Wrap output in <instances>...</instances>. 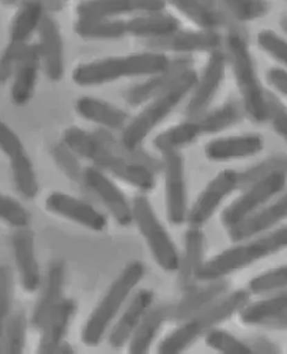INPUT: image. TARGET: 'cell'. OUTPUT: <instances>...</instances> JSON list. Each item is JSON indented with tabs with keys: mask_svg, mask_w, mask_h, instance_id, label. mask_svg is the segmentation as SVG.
Wrapping results in <instances>:
<instances>
[{
	"mask_svg": "<svg viewBox=\"0 0 287 354\" xmlns=\"http://www.w3.org/2000/svg\"><path fill=\"white\" fill-rule=\"evenodd\" d=\"M74 32L85 41H115L128 36L122 19H77Z\"/></svg>",
	"mask_w": 287,
	"mask_h": 354,
	"instance_id": "34",
	"label": "cell"
},
{
	"mask_svg": "<svg viewBox=\"0 0 287 354\" xmlns=\"http://www.w3.org/2000/svg\"><path fill=\"white\" fill-rule=\"evenodd\" d=\"M244 117L243 107L241 101L234 98L228 100L221 106L206 109L199 117L194 118L201 129V135L219 134L239 124Z\"/></svg>",
	"mask_w": 287,
	"mask_h": 354,
	"instance_id": "32",
	"label": "cell"
},
{
	"mask_svg": "<svg viewBox=\"0 0 287 354\" xmlns=\"http://www.w3.org/2000/svg\"><path fill=\"white\" fill-rule=\"evenodd\" d=\"M248 287L250 293L254 295H269L271 292L285 290L287 288V263L250 279Z\"/></svg>",
	"mask_w": 287,
	"mask_h": 354,
	"instance_id": "44",
	"label": "cell"
},
{
	"mask_svg": "<svg viewBox=\"0 0 287 354\" xmlns=\"http://www.w3.org/2000/svg\"><path fill=\"white\" fill-rule=\"evenodd\" d=\"M271 127L287 144V107L275 95L268 93V120Z\"/></svg>",
	"mask_w": 287,
	"mask_h": 354,
	"instance_id": "47",
	"label": "cell"
},
{
	"mask_svg": "<svg viewBox=\"0 0 287 354\" xmlns=\"http://www.w3.org/2000/svg\"><path fill=\"white\" fill-rule=\"evenodd\" d=\"M38 52L44 75L52 82H59L65 73L64 42L55 17L46 14L38 27Z\"/></svg>",
	"mask_w": 287,
	"mask_h": 354,
	"instance_id": "17",
	"label": "cell"
},
{
	"mask_svg": "<svg viewBox=\"0 0 287 354\" xmlns=\"http://www.w3.org/2000/svg\"><path fill=\"white\" fill-rule=\"evenodd\" d=\"M28 319L24 310H12L3 335V353H24L28 342Z\"/></svg>",
	"mask_w": 287,
	"mask_h": 354,
	"instance_id": "37",
	"label": "cell"
},
{
	"mask_svg": "<svg viewBox=\"0 0 287 354\" xmlns=\"http://www.w3.org/2000/svg\"><path fill=\"white\" fill-rule=\"evenodd\" d=\"M266 326L272 328H287V314L284 317H279L277 320H274L270 324H268Z\"/></svg>",
	"mask_w": 287,
	"mask_h": 354,
	"instance_id": "53",
	"label": "cell"
},
{
	"mask_svg": "<svg viewBox=\"0 0 287 354\" xmlns=\"http://www.w3.org/2000/svg\"><path fill=\"white\" fill-rule=\"evenodd\" d=\"M41 69L42 64L37 44H26L22 48L14 75L11 77V101L17 107H24L33 100Z\"/></svg>",
	"mask_w": 287,
	"mask_h": 354,
	"instance_id": "22",
	"label": "cell"
},
{
	"mask_svg": "<svg viewBox=\"0 0 287 354\" xmlns=\"http://www.w3.org/2000/svg\"><path fill=\"white\" fill-rule=\"evenodd\" d=\"M223 37L216 30H177L166 37L145 41L144 46L149 50L158 53H212L219 50Z\"/></svg>",
	"mask_w": 287,
	"mask_h": 354,
	"instance_id": "14",
	"label": "cell"
},
{
	"mask_svg": "<svg viewBox=\"0 0 287 354\" xmlns=\"http://www.w3.org/2000/svg\"><path fill=\"white\" fill-rule=\"evenodd\" d=\"M44 207L49 214L71 221L90 231L102 232L109 225L107 217L101 211L71 194L52 192L44 200Z\"/></svg>",
	"mask_w": 287,
	"mask_h": 354,
	"instance_id": "15",
	"label": "cell"
},
{
	"mask_svg": "<svg viewBox=\"0 0 287 354\" xmlns=\"http://www.w3.org/2000/svg\"><path fill=\"white\" fill-rule=\"evenodd\" d=\"M196 80L198 74L194 68L187 70L168 90L145 103L136 117L130 119L129 123L122 130L120 142L125 149L129 151L140 149L147 136L192 93Z\"/></svg>",
	"mask_w": 287,
	"mask_h": 354,
	"instance_id": "7",
	"label": "cell"
},
{
	"mask_svg": "<svg viewBox=\"0 0 287 354\" xmlns=\"http://www.w3.org/2000/svg\"><path fill=\"white\" fill-rule=\"evenodd\" d=\"M266 81L275 91L287 98V71L282 68H271L266 73Z\"/></svg>",
	"mask_w": 287,
	"mask_h": 354,
	"instance_id": "50",
	"label": "cell"
},
{
	"mask_svg": "<svg viewBox=\"0 0 287 354\" xmlns=\"http://www.w3.org/2000/svg\"><path fill=\"white\" fill-rule=\"evenodd\" d=\"M205 236L199 227H189L185 232V248L179 259L178 286L180 290H189L199 282L198 276L205 263Z\"/></svg>",
	"mask_w": 287,
	"mask_h": 354,
	"instance_id": "27",
	"label": "cell"
},
{
	"mask_svg": "<svg viewBox=\"0 0 287 354\" xmlns=\"http://www.w3.org/2000/svg\"><path fill=\"white\" fill-rule=\"evenodd\" d=\"M223 11L239 22H250L266 17L269 4L266 0H219Z\"/></svg>",
	"mask_w": 287,
	"mask_h": 354,
	"instance_id": "40",
	"label": "cell"
},
{
	"mask_svg": "<svg viewBox=\"0 0 287 354\" xmlns=\"http://www.w3.org/2000/svg\"><path fill=\"white\" fill-rule=\"evenodd\" d=\"M204 337L206 346L216 352L230 354L253 353L247 341L239 339L223 328H212Z\"/></svg>",
	"mask_w": 287,
	"mask_h": 354,
	"instance_id": "42",
	"label": "cell"
},
{
	"mask_svg": "<svg viewBox=\"0 0 287 354\" xmlns=\"http://www.w3.org/2000/svg\"><path fill=\"white\" fill-rule=\"evenodd\" d=\"M14 274L10 268L0 265V353H3V335L8 319L12 313Z\"/></svg>",
	"mask_w": 287,
	"mask_h": 354,
	"instance_id": "43",
	"label": "cell"
},
{
	"mask_svg": "<svg viewBox=\"0 0 287 354\" xmlns=\"http://www.w3.org/2000/svg\"><path fill=\"white\" fill-rule=\"evenodd\" d=\"M169 317L171 304L152 306L130 338L128 344V351L130 353H147L158 337V333L163 330V325L169 322Z\"/></svg>",
	"mask_w": 287,
	"mask_h": 354,
	"instance_id": "31",
	"label": "cell"
},
{
	"mask_svg": "<svg viewBox=\"0 0 287 354\" xmlns=\"http://www.w3.org/2000/svg\"><path fill=\"white\" fill-rule=\"evenodd\" d=\"M165 3H169L176 10L199 28L216 30L223 22L212 11L207 10L205 6H201L199 0H165Z\"/></svg>",
	"mask_w": 287,
	"mask_h": 354,
	"instance_id": "38",
	"label": "cell"
},
{
	"mask_svg": "<svg viewBox=\"0 0 287 354\" xmlns=\"http://www.w3.org/2000/svg\"><path fill=\"white\" fill-rule=\"evenodd\" d=\"M12 182L17 193L25 199L33 200L39 193L37 173L28 152L9 161Z\"/></svg>",
	"mask_w": 287,
	"mask_h": 354,
	"instance_id": "36",
	"label": "cell"
},
{
	"mask_svg": "<svg viewBox=\"0 0 287 354\" xmlns=\"http://www.w3.org/2000/svg\"><path fill=\"white\" fill-rule=\"evenodd\" d=\"M133 223L147 243L152 258L166 272H177L180 252L172 236L158 218L150 200L145 195H138L131 201Z\"/></svg>",
	"mask_w": 287,
	"mask_h": 354,
	"instance_id": "8",
	"label": "cell"
},
{
	"mask_svg": "<svg viewBox=\"0 0 287 354\" xmlns=\"http://www.w3.org/2000/svg\"><path fill=\"white\" fill-rule=\"evenodd\" d=\"M0 152L8 161L26 152L20 136L3 120H0Z\"/></svg>",
	"mask_w": 287,
	"mask_h": 354,
	"instance_id": "48",
	"label": "cell"
},
{
	"mask_svg": "<svg viewBox=\"0 0 287 354\" xmlns=\"http://www.w3.org/2000/svg\"><path fill=\"white\" fill-rule=\"evenodd\" d=\"M264 149V140L258 134L234 135L214 139L205 145L209 161L231 162L259 155Z\"/></svg>",
	"mask_w": 287,
	"mask_h": 354,
	"instance_id": "25",
	"label": "cell"
},
{
	"mask_svg": "<svg viewBox=\"0 0 287 354\" xmlns=\"http://www.w3.org/2000/svg\"><path fill=\"white\" fill-rule=\"evenodd\" d=\"M286 1H287V0H286Z\"/></svg>",
	"mask_w": 287,
	"mask_h": 354,
	"instance_id": "56",
	"label": "cell"
},
{
	"mask_svg": "<svg viewBox=\"0 0 287 354\" xmlns=\"http://www.w3.org/2000/svg\"><path fill=\"white\" fill-rule=\"evenodd\" d=\"M75 111L82 119L109 131L124 129L130 120L129 114L122 108L98 97H80L75 102Z\"/></svg>",
	"mask_w": 287,
	"mask_h": 354,
	"instance_id": "28",
	"label": "cell"
},
{
	"mask_svg": "<svg viewBox=\"0 0 287 354\" xmlns=\"http://www.w3.org/2000/svg\"><path fill=\"white\" fill-rule=\"evenodd\" d=\"M171 59L158 52H141L109 57L77 65L71 77L77 86H101L123 77L150 76L167 69Z\"/></svg>",
	"mask_w": 287,
	"mask_h": 354,
	"instance_id": "3",
	"label": "cell"
},
{
	"mask_svg": "<svg viewBox=\"0 0 287 354\" xmlns=\"http://www.w3.org/2000/svg\"><path fill=\"white\" fill-rule=\"evenodd\" d=\"M287 248V225L250 236L237 245L223 250L205 261L198 279L212 281L225 279L228 274L250 268L257 261L269 258Z\"/></svg>",
	"mask_w": 287,
	"mask_h": 354,
	"instance_id": "4",
	"label": "cell"
},
{
	"mask_svg": "<svg viewBox=\"0 0 287 354\" xmlns=\"http://www.w3.org/2000/svg\"><path fill=\"white\" fill-rule=\"evenodd\" d=\"M65 265L60 260H55L49 265L46 276L39 287V297L33 308L31 325L39 331L49 313L64 298Z\"/></svg>",
	"mask_w": 287,
	"mask_h": 354,
	"instance_id": "24",
	"label": "cell"
},
{
	"mask_svg": "<svg viewBox=\"0 0 287 354\" xmlns=\"http://www.w3.org/2000/svg\"><path fill=\"white\" fill-rule=\"evenodd\" d=\"M287 314V288L271 292L264 299L248 303L239 311L246 325H268Z\"/></svg>",
	"mask_w": 287,
	"mask_h": 354,
	"instance_id": "30",
	"label": "cell"
},
{
	"mask_svg": "<svg viewBox=\"0 0 287 354\" xmlns=\"http://www.w3.org/2000/svg\"><path fill=\"white\" fill-rule=\"evenodd\" d=\"M193 68V62L187 57L171 60L167 69L161 73L147 76V80L141 81L124 92V101L130 107H142L152 98L160 96L168 90L185 74Z\"/></svg>",
	"mask_w": 287,
	"mask_h": 354,
	"instance_id": "18",
	"label": "cell"
},
{
	"mask_svg": "<svg viewBox=\"0 0 287 354\" xmlns=\"http://www.w3.org/2000/svg\"><path fill=\"white\" fill-rule=\"evenodd\" d=\"M62 141L82 160H86L91 166L141 193H149L156 187L155 166L158 162L140 149L127 150L109 130L98 129L90 133L71 127L64 130Z\"/></svg>",
	"mask_w": 287,
	"mask_h": 354,
	"instance_id": "1",
	"label": "cell"
},
{
	"mask_svg": "<svg viewBox=\"0 0 287 354\" xmlns=\"http://www.w3.org/2000/svg\"><path fill=\"white\" fill-rule=\"evenodd\" d=\"M55 353H74V348L71 347L69 342L64 341L63 344H60L59 347L57 348Z\"/></svg>",
	"mask_w": 287,
	"mask_h": 354,
	"instance_id": "54",
	"label": "cell"
},
{
	"mask_svg": "<svg viewBox=\"0 0 287 354\" xmlns=\"http://www.w3.org/2000/svg\"><path fill=\"white\" fill-rule=\"evenodd\" d=\"M49 152L55 161V166L64 174L65 178L69 179L71 182L82 185V177H84L85 168H82V162H80L82 158L76 155L69 146L65 145L63 141L52 146Z\"/></svg>",
	"mask_w": 287,
	"mask_h": 354,
	"instance_id": "39",
	"label": "cell"
},
{
	"mask_svg": "<svg viewBox=\"0 0 287 354\" xmlns=\"http://www.w3.org/2000/svg\"><path fill=\"white\" fill-rule=\"evenodd\" d=\"M226 58L239 88V101L244 114L255 123L268 120V92L260 84L254 59L243 35L236 30L230 31L225 39Z\"/></svg>",
	"mask_w": 287,
	"mask_h": 354,
	"instance_id": "6",
	"label": "cell"
},
{
	"mask_svg": "<svg viewBox=\"0 0 287 354\" xmlns=\"http://www.w3.org/2000/svg\"><path fill=\"white\" fill-rule=\"evenodd\" d=\"M154 301L155 293L151 290L142 288L136 292L129 304L115 319L107 333L109 344L112 348H123L129 344L130 338L140 325L141 320L154 306Z\"/></svg>",
	"mask_w": 287,
	"mask_h": 354,
	"instance_id": "20",
	"label": "cell"
},
{
	"mask_svg": "<svg viewBox=\"0 0 287 354\" xmlns=\"http://www.w3.org/2000/svg\"><path fill=\"white\" fill-rule=\"evenodd\" d=\"M179 21L165 11L145 12L131 17L127 21V32L144 41L166 37L179 30Z\"/></svg>",
	"mask_w": 287,
	"mask_h": 354,
	"instance_id": "29",
	"label": "cell"
},
{
	"mask_svg": "<svg viewBox=\"0 0 287 354\" xmlns=\"http://www.w3.org/2000/svg\"><path fill=\"white\" fill-rule=\"evenodd\" d=\"M0 221L15 230L24 228L30 227L31 214L20 201L0 193Z\"/></svg>",
	"mask_w": 287,
	"mask_h": 354,
	"instance_id": "45",
	"label": "cell"
},
{
	"mask_svg": "<svg viewBox=\"0 0 287 354\" xmlns=\"http://www.w3.org/2000/svg\"><path fill=\"white\" fill-rule=\"evenodd\" d=\"M228 292V282L225 279L201 281L183 295L174 304H171L169 322H182L206 306L219 301Z\"/></svg>",
	"mask_w": 287,
	"mask_h": 354,
	"instance_id": "21",
	"label": "cell"
},
{
	"mask_svg": "<svg viewBox=\"0 0 287 354\" xmlns=\"http://www.w3.org/2000/svg\"><path fill=\"white\" fill-rule=\"evenodd\" d=\"M165 0H82L76 6L77 19H120L124 15L165 10Z\"/></svg>",
	"mask_w": 287,
	"mask_h": 354,
	"instance_id": "19",
	"label": "cell"
},
{
	"mask_svg": "<svg viewBox=\"0 0 287 354\" xmlns=\"http://www.w3.org/2000/svg\"><path fill=\"white\" fill-rule=\"evenodd\" d=\"M26 44H17L8 42L6 48L0 54V85H4L11 80L17 68V60L22 48Z\"/></svg>",
	"mask_w": 287,
	"mask_h": 354,
	"instance_id": "49",
	"label": "cell"
},
{
	"mask_svg": "<svg viewBox=\"0 0 287 354\" xmlns=\"http://www.w3.org/2000/svg\"><path fill=\"white\" fill-rule=\"evenodd\" d=\"M82 187L96 196L118 225L128 227L133 223L131 203L107 173L96 167H85Z\"/></svg>",
	"mask_w": 287,
	"mask_h": 354,
	"instance_id": "11",
	"label": "cell"
},
{
	"mask_svg": "<svg viewBox=\"0 0 287 354\" xmlns=\"http://www.w3.org/2000/svg\"><path fill=\"white\" fill-rule=\"evenodd\" d=\"M161 156L167 218L172 225H182L187 222L189 211L185 160L180 151H168Z\"/></svg>",
	"mask_w": 287,
	"mask_h": 354,
	"instance_id": "10",
	"label": "cell"
},
{
	"mask_svg": "<svg viewBox=\"0 0 287 354\" xmlns=\"http://www.w3.org/2000/svg\"><path fill=\"white\" fill-rule=\"evenodd\" d=\"M280 26H281L282 31H284L287 36V15L286 17H282L281 21H280Z\"/></svg>",
	"mask_w": 287,
	"mask_h": 354,
	"instance_id": "55",
	"label": "cell"
},
{
	"mask_svg": "<svg viewBox=\"0 0 287 354\" xmlns=\"http://www.w3.org/2000/svg\"><path fill=\"white\" fill-rule=\"evenodd\" d=\"M236 190H239V171L225 169L212 178L188 211L187 222L189 227L201 228Z\"/></svg>",
	"mask_w": 287,
	"mask_h": 354,
	"instance_id": "12",
	"label": "cell"
},
{
	"mask_svg": "<svg viewBox=\"0 0 287 354\" xmlns=\"http://www.w3.org/2000/svg\"><path fill=\"white\" fill-rule=\"evenodd\" d=\"M287 172V156L274 155L239 172V190L274 172Z\"/></svg>",
	"mask_w": 287,
	"mask_h": 354,
	"instance_id": "41",
	"label": "cell"
},
{
	"mask_svg": "<svg viewBox=\"0 0 287 354\" xmlns=\"http://www.w3.org/2000/svg\"><path fill=\"white\" fill-rule=\"evenodd\" d=\"M258 44L272 59L287 69V41L271 30H264L257 37Z\"/></svg>",
	"mask_w": 287,
	"mask_h": 354,
	"instance_id": "46",
	"label": "cell"
},
{
	"mask_svg": "<svg viewBox=\"0 0 287 354\" xmlns=\"http://www.w3.org/2000/svg\"><path fill=\"white\" fill-rule=\"evenodd\" d=\"M247 342L250 344L253 353H279L280 352V347L275 342H272L270 338L260 336Z\"/></svg>",
	"mask_w": 287,
	"mask_h": 354,
	"instance_id": "51",
	"label": "cell"
},
{
	"mask_svg": "<svg viewBox=\"0 0 287 354\" xmlns=\"http://www.w3.org/2000/svg\"><path fill=\"white\" fill-rule=\"evenodd\" d=\"M44 15L42 0H24L11 21L9 42L28 44L33 33L37 32Z\"/></svg>",
	"mask_w": 287,
	"mask_h": 354,
	"instance_id": "33",
	"label": "cell"
},
{
	"mask_svg": "<svg viewBox=\"0 0 287 354\" xmlns=\"http://www.w3.org/2000/svg\"><path fill=\"white\" fill-rule=\"evenodd\" d=\"M14 263L22 290L35 293L42 283V274L36 254L35 234L30 227L17 228L11 236Z\"/></svg>",
	"mask_w": 287,
	"mask_h": 354,
	"instance_id": "16",
	"label": "cell"
},
{
	"mask_svg": "<svg viewBox=\"0 0 287 354\" xmlns=\"http://www.w3.org/2000/svg\"><path fill=\"white\" fill-rule=\"evenodd\" d=\"M144 276L145 265L139 260L125 265L87 317L82 331V344L87 347H98L102 342Z\"/></svg>",
	"mask_w": 287,
	"mask_h": 354,
	"instance_id": "5",
	"label": "cell"
},
{
	"mask_svg": "<svg viewBox=\"0 0 287 354\" xmlns=\"http://www.w3.org/2000/svg\"><path fill=\"white\" fill-rule=\"evenodd\" d=\"M287 183V172H274L270 176L241 189L239 198L223 209L221 222L230 231L241 225L281 194Z\"/></svg>",
	"mask_w": 287,
	"mask_h": 354,
	"instance_id": "9",
	"label": "cell"
},
{
	"mask_svg": "<svg viewBox=\"0 0 287 354\" xmlns=\"http://www.w3.org/2000/svg\"><path fill=\"white\" fill-rule=\"evenodd\" d=\"M77 310L75 301L71 298H63L49 313L48 317L39 328V341H38V353L53 354L60 344L66 341L73 319Z\"/></svg>",
	"mask_w": 287,
	"mask_h": 354,
	"instance_id": "23",
	"label": "cell"
},
{
	"mask_svg": "<svg viewBox=\"0 0 287 354\" xmlns=\"http://www.w3.org/2000/svg\"><path fill=\"white\" fill-rule=\"evenodd\" d=\"M285 220H287V192L281 194L272 203H268L248 220L233 227L232 230L228 231V236L232 242H242L250 236L270 231Z\"/></svg>",
	"mask_w": 287,
	"mask_h": 354,
	"instance_id": "26",
	"label": "cell"
},
{
	"mask_svg": "<svg viewBox=\"0 0 287 354\" xmlns=\"http://www.w3.org/2000/svg\"><path fill=\"white\" fill-rule=\"evenodd\" d=\"M199 136H201V131L198 124L194 119H188L160 133L152 144L163 155L168 151H180L192 145Z\"/></svg>",
	"mask_w": 287,
	"mask_h": 354,
	"instance_id": "35",
	"label": "cell"
},
{
	"mask_svg": "<svg viewBox=\"0 0 287 354\" xmlns=\"http://www.w3.org/2000/svg\"><path fill=\"white\" fill-rule=\"evenodd\" d=\"M250 301V290H237L226 293L219 301L178 322V326L158 344V352L166 354L185 352L210 330L217 328L219 324L226 322L237 313L239 314Z\"/></svg>",
	"mask_w": 287,
	"mask_h": 354,
	"instance_id": "2",
	"label": "cell"
},
{
	"mask_svg": "<svg viewBox=\"0 0 287 354\" xmlns=\"http://www.w3.org/2000/svg\"><path fill=\"white\" fill-rule=\"evenodd\" d=\"M228 63L226 54L223 50H215L209 55L204 69L190 93L189 102L185 108V115L188 119L199 117L201 113L209 109L223 86Z\"/></svg>",
	"mask_w": 287,
	"mask_h": 354,
	"instance_id": "13",
	"label": "cell"
},
{
	"mask_svg": "<svg viewBox=\"0 0 287 354\" xmlns=\"http://www.w3.org/2000/svg\"><path fill=\"white\" fill-rule=\"evenodd\" d=\"M203 6H205L206 9L212 11V14H215L216 17H220L223 21H225V11H223V6L220 4L219 0H199Z\"/></svg>",
	"mask_w": 287,
	"mask_h": 354,
	"instance_id": "52",
	"label": "cell"
}]
</instances>
